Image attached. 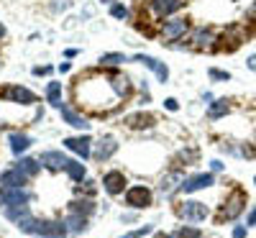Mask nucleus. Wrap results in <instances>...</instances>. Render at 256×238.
<instances>
[{"label":"nucleus","mask_w":256,"mask_h":238,"mask_svg":"<svg viewBox=\"0 0 256 238\" xmlns=\"http://www.w3.org/2000/svg\"><path fill=\"white\" fill-rule=\"evenodd\" d=\"M90 138L88 136H77V138H64V146H67L70 151H74V154H80L82 159H88L92 154V148H90Z\"/></svg>","instance_id":"6ab92c4d"},{"label":"nucleus","mask_w":256,"mask_h":238,"mask_svg":"<svg viewBox=\"0 0 256 238\" xmlns=\"http://www.w3.org/2000/svg\"><path fill=\"white\" fill-rule=\"evenodd\" d=\"M120 62H126V56L118 54V52H113V54H102V56H100V67H118Z\"/></svg>","instance_id":"cd10ccee"},{"label":"nucleus","mask_w":256,"mask_h":238,"mask_svg":"<svg viewBox=\"0 0 256 238\" xmlns=\"http://www.w3.org/2000/svg\"><path fill=\"white\" fill-rule=\"evenodd\" d=\"M246 202H248V194H246V190L244 187H230V192L226 194V200H223V205H220V210H218V215H216V223L220 226V223H226V220H236L238 215L246 210Z\"/></svg>","instance_id":"f03ea898"},{"label":"nucleus","mask_w":256,"mask_h":238,"mask_svg":"<svg viewBox=\"0 0 256 238\" xmlns=\"http://www.w3.org/2000/svg\"><path fill=\"white\" fill-rule=\"evenodd\" d=\"M187 0H148L146 10L152 13V20H162L164 16H172L180 8H184Z\"/></svg>","instance_id":"0eeeda50"},{"label":"nucleus","mask_w":256,"mask_h":238,"mask_svg":"<svg viewBox=\"0 0 256 238\" xmlns=\"http://www.w3.org/2000/svg\"><path fill=\"white\" fill-rule=\"evenodd\" d=\"M0 95L8 98V100H16V102H24V105H36L38 98L26 90V88H18V84H8V88H0Z\"/></svg>","instance_id":"9b49d317"},{"label":"nucleus","mask_w":256,"mask_h":238,"mask_svg":"<svg viewBox=\"0 0 256 238\" xmlns=\"http://www.w3.org/2000/svg\"><path fill=\"white\" fill-rule=\"evenodd\" d=\"M187 31H190V20L182 18V16H174V18L164 20L162 28H159V34H162L166 41H180V38H184Z\"/></svg>","instance_id":"423d86ee"},{"label":"nucleus","mask_w":256,"mask_h":238,"mask_svg":"<svg viewBox=\"0 0 256 238\" xmlns=\"http://www.w3.org/2000/svg\"><path fill=\"white\" fill-rule=\"evenodd\" d=\"M134 62L144 64V67H148V70H152V72L159 77V82H166V80H169V70H166L164 62H159V59H154V56H148V54H136Z\"/></svg>","instance_id":"4468645a"},{"label":"nucleus","mask_w":256,"mask_h":238,"mask_svg":"<svg viewBox=\"0 0 256 238\" xmlns=\"http://www.w3.org/2000/svg\"><path fill=\"white\" fill-rule=\"evenodd\" d=\"M208 74H210V80H216V82H228L230 80V74L223 72V70H210Z\"/></svg>","instance_id":"2f4dec72"},{"label":"nucleus","mask_w":256,"mask_h":238,"mask_svg":"<svg viewBox=\"0 0 256 238\" xmlns=\"http://www.w3.org/2000/svg\"><path fill=\"white\" fill-rule=\"evenodd\" d=\"M246 226H256V205L251 208V212H248V218H246Z\"/></svg>","instance_id":"c9c22d12"},{"label":"nucleus","mask_w":256,"mask_h":238,"mask_svg":"<svg viewBox=\"0 0 256 238\" xmlns=\"http://www.w3.org/2000/svg\"><path fill=\"white\" fill-rule=\"evenodd\" d=\"M110 16H113V18H128V8L120 6V3H113V6H110Z\"/></svg>","instance_id":"c756f323"},{"label":"nucleus","mask_w":256,"mask_h":238,"mask_svg":"<svg viewBox=\"0 0 256 238\" xmlns=\"http://www.w3.org/2000/svg\"><path fill=\"white\" fill-rule=\"evenodd\" d=\"M210 184H216V177H212L210 172H205V174H195V177L184 180L182 190H184V192H198V190H205V187H210Z\"/></svg>","instance_id":"a211bd4d"},{"label":"nucleus","mask_w":256,"mask_h":238,"mask_svg":"<svg viewBox=\"0 0 256 238\" xmlns=\"http://www.w3.org/2000/svg\"><path fill=\"white\" fill-rule=\"evenodd\" d=\"M28 180H31L28 174H24L18 166H13V169H8V172L0 174V187H26Z\"/></svg>","instance_id":"2eb2a0df"},{"label":"nucleus","mask_w":256,"mask_h":238,"mask_svg":"<svg viewBox=\"0 0 256 238\" xmlns=\"http://www.w3.org/2000/svg\"><path fill=\"white\" fill-rule=\"evenodd\" d=\"M118 151V141L113 138V136H105V138H100L98 144H95V151H92V156H95V162H108L113 154Z\"/></svg>","instance_id":"ddd939ff"},{"label":"nucleus","mask_w":256,"mask_h":238,"mask_svg":"<svg viewBox=\"0 0 256 238\" xmlns=\"http://www.w3.org/2000/svg\"><path fill=\"white\" fill-rule=\"evenodd\" d=\"M154 238H169V236H166V233H156Z\"/></svg>","instance_id":"79ce46f5"},{"label":"nucleus","mask_w":256,"mask_h":238,"mask_svg":"<svg viewBox=\"0 0 256 238\" xmlns=\"http://www.w3.org/2000/svg\"><path fill=\"white\" fill-rule=\"evenodd\" d=\"M100 3H105V6H113V3H116V0H100Z\"/></svg>","instance_id":"a19ab883"},{"label":"nucleus","mask_w":256,"mask_h":238,"mask_svg":"<svg viewBox=\"0 0 256 238\" xmlns=\"http://www.w3.org/2000/svg\"><path fill=\"white\" fill-rule=\"evenodd\" d=\"M46 102L54 108H62V82H49L46 84Z\"/></svg>","instance_id":"4be33fe9"},{"label":"nucleus","mask_w":256,"mask_h":238,"mask_svg":"<svg viewBox=\"0 0 256 238\" xmlns=\"http://www.w3.org/2000/svg\"><path fill=\"white\" fill-rule=\"evenodd\" d=\"M59 72H70V62H62L59 64Z\"/></svg>","instance_id":"58836bf2"},{"label":"nucleus","mask_w":256,"mask_h":238,"mask_svg":"<svg viewBox=\"0 0 256 238\" xmlns=\"http://www.w3.org/2000/svg\"><path fill=\"white\" fill-rule=\"evenodd\" d=\"M180 159H182L184 164H195V162H198V148H190V151H182V154H180Z\"/></svg>","instance_id":"7c9ffc66"},{"label":"nucleus","mask_w":256,"mask_h":238,"mask_svg":"<svg viewBox=\"0 0 256 238\" xmlns=\"http://www.w3.org/2000/svg\"><path fill=\"white\" fill-rule=\"evenodd\" d=\"M182 184H184L182 169H172V172H166V174L159 180V192H162V194H172V192H177Z\"/></svg>","instance_id":"f8f14e48"},{"label":"nucleus","mask_w":256,"mask_h":238,"mask_svg":"<svg viewBox=\"0 0 256 238\" xmlns=\"http://www.w3.org/2000/svg\"><path fill=\"white\" fill-rule=\"evenodd\" d=\"M246 64H248V70H254V72H256V54H251Z\"/></svg>","instance_id":"4c0bfd02"},{"label":"nucleus","mask_w":256,"mask_h":238,"mask_svg":"<svg viewBox=\"0 0 256 238\" xmlns=\"http://www.w3.org/2000/svg\"><path fill=\"white\" fill-rule=\"evenodd\" d=\"M70 212H80V215H84V218H88V215H92L95 212V202L92 200H72L70 202Z\"/></svg>","instance_id":"5701e85b"},{"label":"nucleus","mask_w":256,"mask_h":238,"mask_svg":"<svg viewBox=\"0 0 256 238\" xmlns=\"http://www.w3.org/2000/svg\"><path fill=\"white\" fill-rule=\"evenodd\" d=\"M38 162H41V166H46L49 172H67L72 159H67L62 151H44V154L38 156Z\"/></svg>","instance_id":"9d476101"},{"label":"nucleus","mask_w":256,"mask_h":238,"mask_svg":"<svg viewBox=\"0 0 256 238\" xmlns=\"http://www.w3.org/2000/svg\"><path fill=\"white\" fill-rule=\"evenodd\" d=\"M31 192L24 187H0V205L3 208H18V205H28Z\"/></svg>","instance_id":"6e6552de"},{"label":"nucleus","mask_w":256,"mask_h":238,"mask_svg":"<svg viewBox=\"0 0 256 238\" xmlns=\"http://www.w3.org/2000/svg\"><path fill=\"white\" fill-rule=\"evenodd\" d=\"M64 223H59V220H36V230L34 233H38V236H44V238H56V236H64Z\"/></svg>","instance_id":"dca6fc26"},{"label":"nucleus","mask_w":256,"mask_h":238,"mask_svg":"<svg viewBox=\"0 0 256 238\" xmlns=\"http://www.w3.org/2000/svg\"><path fill=\"white\" fill-rule=\"evenodd\" d=\"M164 105H166V110H177V108H180L174 98H166V100H164Z\"/></svg>","instance_id":"f704fd0d"},{"label":"nucleus","mask_w":256,"mask_h":238,"mask_svg":"<svg viewBox=\"0 0 256 238\" xmlns=\"http://www.w3.org/2000/svg\"><path fill=\"white\" fill-rule=\"evenodd\" d=\"M52 72V67H36L34 70V74H49Z\"/></svg>","instance_id":"e433bc0d"},{"label":"nucleus","mask_w":256,"mask_h":238,"mask_svg":"<svg viewBox=\"0 0 256 238\" xmlns=\"http://www.w3.org/2000/svg\"><path fill=\"white\" fill-rule=\"evenodd\" d=\"M72 100L80 113H88L90 118H108L113 116L120 102L131 95V82L120 72H100L88 70L72 80Z\"/></svg>","instance_id":"f257e3e1"},{"label":"nucleus","mask_w":256,"mask_h":238,"mask_svg":"<svg viewBox=\"0 0 256 238\" xmlns=\"http://www.w3.org/2000/svg\"><path fill=\"white\" fill-rule=\"evenodd\" d=\"M156 123V118L152 113H136V116H128L123 120L126 128H134V131H146V128H152Z\"/></svg>","instance_id":"f3484780"},{"label":"nucleus","mask_w":256,"mask_h":238,"mask_svg":"<svg viewBox=\"0 0 256 238\" xmlns=\"http://www.w3.org/2000/svg\"><path fill=\"white\" fill-rule=\"evenodd\" d=\"M174 212L180 215L182 220L200 223V220L208 218V205H205V202H198V200H184V202H177Z\"/></svg>","instance_id":"39448f33"},{"label":"nucleus","mask_w":256,"mask_h":238,"mask_svg":"<svg viewBox=\"0 0 256 238\" xmlns=\"http://www.w3.org/2000/svg\"><path fill=\"white\" fill-rule=\"evenodd\" d=\"M24 174H28V177H36L38 174V169H41V162H36V159H20L18 164H16Z\"/></svg>","instance_id":"a878e982"},{"label":"nucleus","mask_w":256,"mask_h":238,"mask_svg":"<svg viewBox=\"0 0 256 238\" xmlns=\"http://www.w3.org/2000/svg\"><path fill=\"white\" fill-rule=\"evenodd\" d=\"M169 238H202V230L200 228H192V226H180Z\"/></svg>","instance_id":"bb28decb"},{"label":"nucleus","mask_w":256,"mask_h":238,"mask_svg":"<svg viewBox=\"0 0 256 238\" xmlns=\"http://www.w3.org/2000/svg\"><path fill=\"white\" fill-rule=\"evenodd\" d=\"M3 38H6V26L0 24V41H3Z\"/></svg>","instance_id":"ea45409f"},{"label":"nucleus","mask_w":256,"mask_h":238,"mask_svg":"<svg viewBox=\"0 0 256 238\" xmlns=\"http://www.w3.org/2000/svg\"><path fill=\"white\" fill-rule=\"evenodd\" d=\"M254 182H256V180H254Z\"/></svg>","instance_id":"37998d69"},{"label":"nucleus","mask_w":256,"mask_h":238,"mask_svg":"<svg viewBox=\"0 0 256 238\" xmlns=\"http://www.w3.org/2000/svg\"><path fill=\"white\" fill-rule=\"evenodd\" d=\"M216 41H218L216 31L200 26V28H192V31H190L184 46L192 49V52H210V49H216Z\"/></svg>","instance_id":"7ed1b4c3"},{"label":"nucleus","mask_w":256,"mask_h":238,"mask_svg":"<svg viewBox=\"0 0 256 238\" xmlns=\"http://www.w3.org/2000/svg\"><path fill=\"white\" fill-rule=\"evenodd\" d=\"M77 194H90V198H92V194H95V184L84 182V187H77Z\"/></svg>","instance_id":"473e14b6"},{"label":"nucleus","mask_w":256,"mask_h":238,"mask_svg":"<svg viewBox=\"0 0 256 238\" xmlns=\"http://www.w3.org/2000/svg\"><path fill=\"white\" fill-rule=\"evenodd\" d=\"M226 113H230V100L220 98V100H216V102L210 105V110H208V118H210V120H218V118H223Z\"/></svg>","instance_id":"412c9836"},{"label":"nucleus","mask_w":256,"mask_h":238,"mask_svg":"<svg viewBox=\"0 0 256 238\" xmlns=\"http://www.w3.org/2000/svg\"><path fill=\"white\" fill-rule=\"evenodd\" d=\"M246 233H248V226H236L233 228V238H246Z\"/></svg>","instance_id":"72a5a7b5"},{"label":"nucleus","mask_w":256,"mask_h":238,"mask_svg":"<svg viewBox=\"0 0 256 238\" xmlns=\"http://www.w3.org/2000/svg\"><path fill=\"white\" fill-rule=\"evenodd\" d=\"M128 180L120 169H110V172H105V177H102V190L110 194V198H118V194H123Z\"/></svg>","instance_id":"1a4fd4ad"},{"label":"nucleus","mask_w":256,"mask_h":238,"mask_svg":"<svg viewBox=\"0 0 256 238\" xmlns=\"http://www.w3.org/2000/svg\"><path fill=\"white\" fill-rule=\"evenodd\" d=\"M152 202H154V194H152V190H148L146 184H134V187L126 190V205L128 208L146 210V208H152Z\"/></svg>","instance_id":"20e7f679"},{"label":"nucleus","mask_w":256,"mask_h":238,"mask_svg":"<svg viewBox=\"0 0 256 238\" xmlns=\"http://www.w3.org/2000/svg\"><path fill=\"white\" fill-rule=\"evenodd\" d=\"M67 174H70L74 182H82V177H84V164H80V162H70Z\"/></svg>","instance_id":"c85d7f7f"},{"label":"nucleus","mask_w":256,"mask_h":238,"mask_svg":"<svg viewBox=\"0 0 256 238\" xmlns=\"http://www.w3.org/2000/svg\"><path fill=\"white\" fill-rule=\"evenodd\" d=\"M67 226H70L74 233H84V230H88V218H84V215H80V212H70Z\"/></svg>","instance_id":"393cba45"},{"label":"nucleus","mask_w":256,"mask_h":238,"mask_svg":"<svg viewBox=\"0 0 256 238\" xmlns=\"http://www.w3.org/2000/svg\"><path fill=\"white\" fill-rule=\"evenodd\" d=\"M34 141L26 136V134H10V151L13 154H20V151H26Z\"/></svg>","instance_id":"b1692460"},{"label":"nucleus","mask_w":256,"mask_h":238,"mask_svg":"<svg viewBox=\"0 0 256 238\" xmlns=\"http://www.w3.org/2000/svg\"><path fill=\"white\" fill-rule=\"evenodd\" d=\"M59 113H62V118H64V120H67L70 126H74V128H90L88 118L80 116V113H74L70 105H62V108H59Z\"/></svg>","instance_id":"aec40b11"}]
</instances>
